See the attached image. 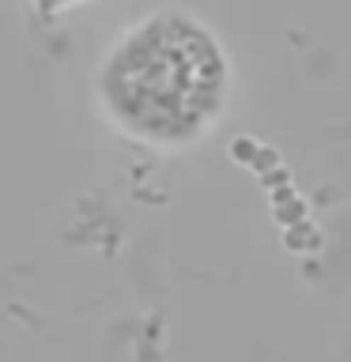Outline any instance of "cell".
Listing matches in <instances>:
<instances>
[{
    "label": "cell",
    "instance_id": "6da1fadb",
    "mask_svg": "<svg viewBox=\"0 0 351 362\" xmlns=\"http://www.w3.org/2000/svg\"><path fill=\"white\" fill-rule=\"evenodd\" d=\"M223 95V57L200 27L155 19L136 30L106 72V98L129 129L151 140L197 132Z\"/></svg>",
    "mask_w": 351,
    "mask_h": 362
}]
</instances>
